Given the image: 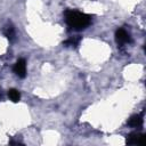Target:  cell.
<instances>
[{
  "instance_id": "6da1fadb",
  "label": "cell",
  "mask_w": 146,
  "mask_h": 146,
  "mask_svg": "<svg viewBox=\"0 0 146 146\" xmlns=\"http://www.w3.org/2000/svg\"><path fill=\"white\" fill-rule=\"evenodd\" d=\"M65 21L66 24L72 30L81 31L91 23V17L82 11L75 9H68L65 11Z\"/></svg>"
},
{
  "instance_id": "7a4b0ae2",
  "label": "cell",
  "mask_w": 146,
  "mask_h": 146,
  "mask_svg": "<svg viewBox=\"0 0 146 146\" xmlns=\"http://www.w3.org/2000/svg\"><path fill=\"white\" fill-rule=\"evenodd\" d=\"M115 40H116L117 44L124 46V44L131 42V36L124 29H117L115 32Z\"/></svg>"
},
{
  "instance_id": "3957f363",
  "label": "cell",
  "mask_w": 146,
  "mask_h": 146,
  "mask_svg": "<svg viewBox=\"0 0 146 146\" xmlns=\"http://www.w3.org/2000/svg\"><path fill=\"white\" fill-rule=\"evenodd\" d=\"M13 71L19 76V78H24L26 75V62L25 59L21 58L16 62V64L13 67Z\"/></svg>"
},
{
  "instance_id": "277c9868",
  "label": "cell",
  "mask_w": 146,
  "mask_h": 146,
  "mask_svg": "<svg viewBox=\"0 0 146 146\" xmlns=\"http://www.w3.org/2000/svg\"><path fill=\"white\" fill-rule=\"evenodd\" d=\"M144 135L138 132H132L127 137V144L129 145H143L144 144Z\"/></svg>"
},
{
  "instance_id": "5b68a950",
  "label": "cell",
  "mask_w": 146,
  "mask_h": 146,
  "mask_svg": "<svg viewBox=\"0 0 146 146\" xmlns=\"http://www.w3.org/2000/svg\"><path fill=\"white\" fill-rule=\"evenodd\" d=\"M128 124L130 127H133V128H137V127H140L143 124V115H133L129 121H128Z\"/></svg>"
},
{
  "instance_id": "8992f818",
  "label": "cell",
  "mask_w": 146,
  "mask_h": 146,
  "mask_svg": "<svg viewBox=\"0 0 146 146\" xmlns=\"http://www.w3.org/2000/svg\"><path fill=\"white\" fill-rule=\"evenodd\" d=\"M8 97L10 98V100H13L14 103H17L19 99H21V94L18 90L16 89H10L8 91Z\"/></svg>"
},
{
  "instance_id": "52a82bcc",
  "label": "cell",
  "mask_w": 146,
  "mask_h": 146,
  "mask_svg": "<svg viewBox=\"0 0 146 146\" xmlns=\"http://www.w3.org/2000/svg\"><path fill=\"white\" fill-rule=\"evenodd\" d=\"M3 33H5L6 38H8L9 40H13L15 38V30H14L13 26H7L3 31Z\"/></svg>"
},
{
  "instance_id": "ba28073f",
  "label": "cell",
  "mask_w": 146,
  "mask_h": 146,
  "mask_svg": "<svg viewBox=\"0 0 146 146\" xmlns=\"http://www.w3.org/2000/svg\"><path fill=\"white\" fill-rule=\"evenodd\" d=\"M79 41H80V39L79 38H70L67 41H65V44H67V46H72V47H75L78 43H79Z\"/></svg>"
}]
</instances>
